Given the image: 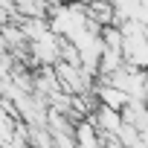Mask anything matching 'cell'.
Masks as SVG:
<instances>
[{
  "label": "cell",
  "instance_id": "2",
  "mask_svg": "<svg viewBox=\"0 0 148 148\" xmlns=\"http://www.w3.org/2000/svg\"><path fill=\"white\" fill-rule=\"evenodd\" d=\"M96 93H99V99H102L105 105H110V108H116V110H125V105L131 102V93L122 90V87H116V84H102V82H96Z\"/></svg>",
  "mask_w": 148,
  "mask_h": 148
},
{
  "label": "cell",
  "instance_id": "1",
  "mask_svg": "<svg viewBox=\"0 0 148 148\" xmlns=\"http://www.w3.org/2000/svg\"><path fill=\"white\" fill-rule=\"evenodd\" d=\"M87 18L108 26V23H119V12L113 0H87Z\"/></svg>",
  "mask_w": 148,
  "mask_h": 148
}]
</instances>
